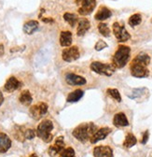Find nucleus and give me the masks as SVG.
<instances>
[{
    "label": "nucleus",
    "instance_id": "f257e3e1",
    "mask_svg": "<svg viewBox=\"0 0 152 157\" xmlns=\"http://www.w3.org/2000/svg\"><path fill=\"white\" fill-rule=\"evenodd\" d=\"M150 63V56L146 52L138 53L130 64V72L131 75L135 78H143L149 77V70L147 66Z\"/></svg>",
    "mask_w": 152,
    "mask_h": 157
},
{
    "label": "nucleus",
    "instance_id": "f03ea898",
    "mask_svg": "<svg viewBox=\"0 0 152 157\" xmlns=\"http://www.w3.org/2000/svg\"><path fill=\"white\" fill-rule=\"evenodd\" d=\"M98 129L97 125L93 123H83L78 125L73 131L72 135L81 143H86L91 140L92 135Z\"/></svg>",
    "mask_w": 152,
    "mask_h": 157
},
{
    "label": "nucleus",
    "instance_id": "7ed1b4c3",
    "mask_svg": "<svg viewBox=\"0 0 152 157\" xmlns=\"http://www.w3.org/2000/svg\"><path fill=\"white\" fill-rule=\"evenodd\" d=\"M131 57V48L126 45H120L112 57V64L116 69L123 68Z\"/></svg>",
    "mask_w": 152,
    "mask_h": 157
},
{
    "label": "nucleus",
    "instance_id": "20e7f679",
    "mask_svg": "<svg viewBox=\"0 0 152 157\" xmlns=\"http://www.w3.org/2000/svg\"><path fill=\"white\" fill-rule=\"evenodd\" d=\"M53 130V124L50 120L45 119L43 120L36 128V136L42 140L45 143H50L52 139L53 135L51 134V131Z\"/></svg>",
    "mask_w": 152,
    "mask_h": 157
},
{
    "label": "nucleus",
    "instance_id": "39448f33",
    "mask_svg": "<svg viewBox=\"0 0 152 157\" xmlns=\"http://www.w3.org/2000/svg\"><path fill=\"white\" fill-rule=\"evenodd\" d=\"M90 68L94 72L99 75L110 77L116 71V67L113 66V64L108 63H102L98 61H94L91 64Z\"/></svg>",
    "mask_w": 152,
    "mask_h": 157
},
{
    "label": "nucleus",
    "instance_id": "423d86ee",
    "mask_svg": "<svg viewBox=\"0 0 152 157\" xmlns=\"http://www.w3.org/2000/svg\"><path fill=\"white\" fill-rule=\"evenodd\" d=\"M112 30H113L114 36H115V37L117 38V40L119 42H126L131 38L130 33L127 31V29L125 28V25L122 23L115 22L112 25Z\"/></svg>",
    "mask_w": 152,
    "mask_h": 157
},
{
    "label": "nucleus",
    "instance_id": "0eeeda50",
    "mask_svg": "<svg viewBox=\"0 0 152 157\" xmlns=\"http://www.w3.org/2000/svg\"><path fill=\"white\" fill-rule=\"evenodd\" d=\"M79 6V13L82 16L90 15L96 7V0H76Z\"/></svg>",
    "mask_w": 152,
    "mask_h": 157
},
{
    "label": "nucleus",
    "instance_id": "6e6552de",
    "mask_svg": "<svg viewBox=\"0 0 152 157\" xmlns=\"http://www.w3.org/2000/svg\"><path fill=\"white\" fill-rule=\"evenodd\" d=\"M49 106L45 102H39L32 106L29 109V113L34 120H39L48 112Z\"/></svg>",
    "mask_w": 152,
    "mask_h": 157
},
{
    "label": "nucleus",
    "instance_id": "1a4fd4ad",
    "mask_svg": "<svg viewBox=\"0 0 152 157\" xmlns=\"http://www.w3.org/2000/svg\"><path fill=\"white\" fill-rule=\"evenodd\" d=\"M80 57V50L77 46H72L69 48H66L62 52V58L63 60L67 63H72Z\"/></svg>",
    "mask_w": 152,
    "mask_h": 157
},
{
    "label": "nucleus",
    "instance_id": "9d476101",
    "mask_svg": "<svg viewBox=\"0 0 152 157\" xmlns=\"http://www.w3.org/2000/svg\"><path fill=\"white\" fill-rule=\"evenodd\" d=\"M65 141H64V136H58L55 140L54 144L50 146V148L48 150L49 155L51 157H54L55 155L59 154L65 149Z\"/></svg>",
    "mask_w": 152,
    "mask_h": 157
},
{
    "label": "nucleus",
    "instance_id": "9b49d317",
    "mask_svg": "<svg viewBox=\"0 0 152 157\" xmlns=\"http://www.w3.org/2000/svg\"><path fill=\"white\" fill-rule=\"evenodd\" d=\"M111 128L109 127H102L100 129H97L96 132L92 135V136L91 137L90 142L91 144H95L101 140H104L106 137L111 133Z\"/></svg>",
    "mask_w": 152,
    "mask_h": 157
},
{
    "label": "nucleus",
    "instance_id": "f8f14e48",
    "mask_svg": "<svg viewBox=\"0 0 152 157\" xmlns=\"http://www.w3.org/2000/svg\"><path fill=\"white\" fill-rule=\"evenodd\" d=\"M93 157H114L113 150L107 145L96 146L92 151Z\"/></svg>",
    "mask_w": 152,
    "mask_h": 157
},
{
    "label": "nucleus",
    "instance_id": "ddd939ff",
    "mask_svg": "<svg viewBox=\"0 0 152 157\" xmlns=\"http://www.w3.org/2000/svg\"><path fill=\"white\" fill-rule=\"evenodd\" d=\"M65 82L67 84L69 85H84L86 84L87 81L86 78L82 76L77 75V74H74V73H67L65 75Z\"/></svg>",
    "mask_w": 152,
    "mask_h": 157
},
{
    "label": "nucleus",
    "instance_id": "4468645a",
    "mask_svg": "<svg viewBox=\"0 0 152 157\" xmlns=\"http://www.w3.org/2000/svg\"><path fill=\"white\" fill-rule=\"evenodd\" d=\"M22 85H23L22 82L19 81L16 77L12 76V77H9L7 80L5 85H4V90L8 93H12L18 89H20L22 87Z\"/></svg>",
    "mask_w": 152,
    "mask_h": 157
},
{
    "label": "nucleus",
    "instance_id": "2eb2a0df",
    "mask_svg": "<svg viewBox=\"0 0 152 157\" xmlns=\"http://www.w3.org/2000/svg\"><path fill=\"white\" fill-rule=\"evenodd\" d=\"M113 124L116 127H126L129 125V121L127 116L123 112H119L114 115L113 118Z\"/></svg>",
    "mask_w": 152,
    "mask_h": 157
},
{
    "label": "nucleus",
    "instance_id": "dca6fc26",
    "mask_svg": "<svg viewBox=\"0 0 152 157\" xmlns=\"http://www.w3.org/2000/svg\"><path fill=\"white\" fill-rule=\"evenodd\" d=\"M11 147V140L9 136L3 133L0 132V153L7 152Z\"/></svg>",
    "mask_w": 152,
    "mask_h": 157
},
{
    "label": "nucleus",
    "instance_id": "f3484780",
    "mask_svg": "<svg viewBox=\"0 0 152 157\" xmlns=\"http://www.w3.org/2000/svg\"><path fill=\"white\" fill-rule=\"evenodd\" d=\"M79 25L77 29V35L78 36H83L91 28V23L88 19L81 18L79 20Z\"/></svg>",
    "mask_w": 152,
    "mask_h": 157
},
{
    "label": "nucleus",
    "instance_id": "a211bd4d",
    "mask_svg": "<svg viewBox=\"0 0 152 157\" xmlns=\"http://www.w3.org/2000/svg\"><path fill=\"white\" fill-rule=\"evenodd\" d=\"M111 16H112L111 10L105 6H101L98 9L95 15H94V19L97 20V21H105V20L109 19Z\"/></svg>",
    "mask_w": 152,
    "mask_h": 157
},
{
    "label": "nucleus",
    "instance_id": "6ab92c4d",
    "mask_svg": "<svg viewBox=\"0 0 152 157\" xmlns=\"http://www.w3.org/2000/svg\"><path fill=\"white\" fill-rule=\"evenodd\" d=\"M39 24L35 20H30L24 25V32L26 35H33L37 29H39Z\"/></svg>",
    "mask_w": 152,
    "mask_h": 157
},
{
    "label": "nucleus",
    "instance_id": "aec40b11",
    "mask_svg": "<svg viewBox=\"0 0 152 157\" xmlns=\"http://www.w3.org/2000/svg\"><path fill=\"white\" fill-rule=\"evenodd\" d=\"M73 41L72 33L70 31H62L60 35V45L62 47L71 46Z\"/></svg>",
    "mask_w": 152,
    "mask_h": 157
},
{
    "label": "nucleus",
    "instance_id": "412c9836",
    "mask_svg": "<svg viewBox=\"0 0 152 157\" xmlns=\"http://www.w3.org/2000/svg\"><path fill=\"white\" fill-rule=\"evenodd\" d=\"M83 95H84V91L81 90V89H77V90H75L74 92L70 93L67 95L66 101L68 103H76V102L80 101L83 97Z\"/></svg>",
    "mask_w": 152,
    "mask_h": 157
},
{
    "label": "nucleus",
    "instance_id": "4be33fe9",
    "mask_svg": "<svg viewBox=\"0 0 152 157\" xmlns=\"http://www.w3.org/2000/svg\"><path fill=\"white\" fill-rule=\"evenodd\" d=\"M19 101L24 106H30L33 102V96L28 90H24L20 96H19Z\"/></svg>",
    "mask_w": 152,
    "mask_h": 157
},
{
    "label": "nucleus",
    "instance_id": "5701e85b",
    "mask_svg": "<svg viewBox=\"0 0 152 157\" xmlns=\"http://www.w3.org/2000/svg\"><path fill=\"white\" fill-rule=\"evenodd\" d=\"M137 143V139L136 136L132 134V133H128L125 136V140L123 141V147L126 149H130L132 147H134L135 144Z\"/></svg>",
    "mask_w": 152,
    "mask_h": 157
},
{
    "label": "nucleus",
    "instance_id": "b1692460",
    "mask_svg": "<svg viewBox=\"0 0 152 157\" xmlns=\"http://www.w3.org/2000/svg\"><path fill=\"white\" fill-rule=\"evenodd\" d=\"M24 126H19V125H16L15 126V130L13 132V136L14 137L21 142H24L25 140V137H24Z\"/></svg>",
    "mask_w": 152,
    "mask_h": 157
},
{
    "label": "nucleus",
    "instance_id": "393cba45",
    "mask_svg": "<svg viewBox=\"0 0 152 157\" xmlns=\"http://www.w3.org/2000/svg\"><path fill=\"white\" fill-rule=\"evenodd\" d=\"M64 19L65 21L68 23V25L71 26V27H74L76 25V24H77L79 22V18L78 16L74 14V13H69V12H66L64 14Z\"/></svg>",
    "mask_w": 152,
    "mask_h": 157
},
{
    "label": "nucleus",
    "instance_id": "a878e982",
    "mask_svg": "<svg viewBox=\"0 0 152 157\" xmlns=\"http://www.w3.org/2000/svg\"><path fill=\"white\" fill-rule=\"evenodd\" d=\"M142 23V16L139 13H135V14H132L130 18H129V21L128 24L130 26L132 27H135L139 25Z\"/></svg>",
    "mask_w": 152,
    "mask_h": 157
},
{
    "label": "nucleus",
    "instance_id": "bb28decb",
    "mask_svg": "<svg viewBox=\"0 0 152 157\" xmlns=\"http://www.w3.org/2000/svg\"><path fill=\"white\" fill-rule=\"evenodd\" d=\"M106 94L108 96H110L111 98H113L114 100H116L117 102H121V95L119 92L118 89H115V88H108L106 90Z\"/></svg>",
    "mask_w": 152,
    "mask_h": 157
},
{
    "label": "nucleus",
    "instance_id": "cd10ccee",
    "mask_svg": "<svg viewBox=\"0 0 152 157\" xmlns=\"http://www.w3.org/2000/svg\"><path fill=\"white\" fill-rule=\"evenodd\" d=\"M98 31L99 33L105 36V37H109L110 35H111V31H110V28L108 27V25L105 23H100L98 25Z\"/></svg>",
    "mask_w": 152,
    "mask_h": 157
},
{
    "label": "nucleus",
    "instance_id": "c85d7f7f",
    "mask_svg": "<svg viewBox=\"0 0 152 157\" xmlns=\"http://www.w3.org/2000/svg\"><path fill=\"white\" fill-rule=\"evenodd\" d=\"M59 157H76V152L75 150L71 147L64 149L60 153Z\"/></svg>",
    "mask_w": 152,
    "mask_h": 157
},
{
    "label": "nucleus",
    "instance_id": "c756f323",
    "mask_svg": "<svg viewBox=\"0 0 152 157\" xmlns=\"http://www.w3.org/2000/svg\"><path fill=\"white\" fill-rule=\"evenodd\" d=\"M146 91H147L146 88H137L132 91V95H128V96L130 98H132V99H135V98H137L138 96H141L144 94V92H146Z\"/></svg>",
    "mask_w": 152,
    "mask_h": 157
},
{
    "label": "nucleus",
    "instance_id": "7c9ffc66",
    "mask_svg": "<svg viewBox=\"0 0 152 157\" xmlns=\"http://www.w3.org/2000/svg\"><path fill=\"white\" fill-rule=\"evenodd\" d=\"M35 135H36V132L34 129H25V131H24V137H25V140H31L35 139Z\"/></svg>",
    "mask_w": 152,
    "mask_h": 157
},
{
    "label": "nucleus",
    "instance_id": "2f4dec72",
    "mask_svg": "<svg viewBox=\"0 0 152 157\" xmlns=\"http://www.w3.org/2000/svg\"><path fill=\"white\" fill-rule=\"evenodd\" d=\"M107 46L108 45H107V43L106 41H104V40H102V39H100V40H98L96 42L95 46H94V49H95V51H97V52H100V51L107 48Z\"/></svg>",
    "mask_w": 152,
    "mask_h": 157
},
{
    "label": "nucleus",
    "instance_id": "473e14b6",
    "mask_svg": "<svg viewBox=\"0 0 152 157\" xmlns=\"http://www.w3.org/2000/svg\"><path fill=\"white\" fill-rule=\"evenodd\" d=\"M148 139H149V132H148V130H146V131L144 132V134H143V136H142L141 144H143V145L146 144Z\"/></svg>",
    "mask_w": 152,
    "mask_h": 157
},
{
    "label": "nucleus",
    "instance_id": "72a5a7b5",
    "mask_svg": "<svg viewBox=\"0 0 152 157\" xmlns=\"http://www.w3.org/2000/svg\"><path fill=\"white\" fill-rule=\"evenodd\" d=\"M42 21L43 22H45V23H54V20L52 19V18H44V19H42Z\"/></svg>",
    "mask_w": 152,
    "mask_h": 157
},
{
    "label": "nucleus",
    "instance_id": "f704fd0d",
    "mask_svg": "<svg viewBox=\"0 0 152 157\" xmlns=\"http://www.w3.org/2000/svg\"><path fill=\"white\" fill-rule=\"evenodd\" d=\"M3 102H4V95H3L2 92H1V91H0V107H1V106H2Z\"/></svg>",
    "mask_w": 152,
    "mask_h": 157
},
{
    "label": "nucleus",
    "instance_id": "c9c22d12",
    "mask_svg": "<svg viewBox=\"0 0 152 157\" xmlns=\"http://www.w3.org/2000/svg\"><path fill=\"white\" fill-rule=\"evenodd\" d=\"M4 54V46L3 44H0V56H2Z\"/></svg>",
    "mask_w": 152,
    "mask_h": 157
},
{
    "label": "nucleus",
    "instance_id": "e433bc0d",
    "mask_svg": "<svg viewBox=\"0 0 152 157\" xmlns=\"http://www.w3.org/2000/svg\"><path fill=\"white\" fill-rule=\"evenodd\" d=\"M28 157H39V156H37V154H36V153H32V154H30Z\"/></svg>",
    "mask_w": 152,
    "mask_h": 157
}]
</instances>
